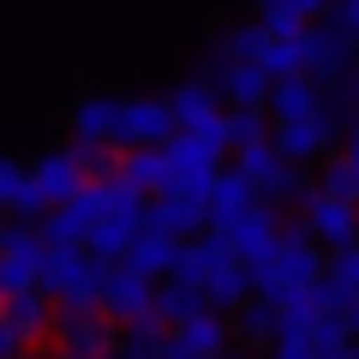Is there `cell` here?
<instances>
[{
  "mask_svg": "<svg viewBox=\"0 0 359 359\" xmlns=\"http://www.w3.org/2000/svg\"><path fill=\"white\" fill-rule=\"evenodd\" d=\"M269 132H276V150L287 162H311L335 144L341 114H335V102L323 96L318 78H287V84L269 90Z\"/></svg>",
  "mask_w": 359,
  "mask_h": 359,
  "instance_id": "6da1fadb",
  "label": "cell"
},
{
  "mask_svg": "<svg viewBox=\"0 0 359 359\" xmlns=\"http://www.w3.org/2000/svg\"><path fill=\"white\" fill-rule=\"evenodd\" d=\"M323 282L330 276H323V257H318V240L311 233H282L252 264V299H264V306H287V299L311 294Z\"/></svg>",
  "mask_w": 359,
  "mask_h": 359,
  "instance_id": "7a4b0ae2",
  "label": "cell"
},
{
  "mask_svg": "<svg viewBox=\"0 0 359 359\" xmlns=\"http://www.w3.org/2000/svg\"><path fill=\"white\" fill-rule=\"evenodd\" d=\"M180 282H192L210 306H240V299H252V264L222 233H198V240H186Z\"/></svg>",
  "mask_w": 359,
  "mask_h": 359,
  "instance_id": "3957f363",
  "label": "cell"
},
{
  "mask_svg": "<svg viewBox=\"0 0 359 359\" xmlns=\"http://www.w3.org/2000/svg\"><path fill=\"white\" fill-rule=\"evenodd\" d=\"M222 156H228V144H216V138H186V132H180V138L162 150V192H156V198L210 204V192H216V180H222Z\"/></svg>",
  "mask_w": 359,
  "mask_h": 359,
  "instance_id": "277c9868",
  "label": "cell"
},
{
  "mask_svg": "<svg viewBox=\"0 0 359 359\" xmlns=\"http://www.w3.org/2000/svg\"><path fill=\"white\" fill-rule=\"evenodd\" d=\"M108 269L96 252H84V245H54L48 240V269H42V294L54 299L60 311H96L102 306V282Z\"/></svg>",
  "mask_w": 359,
  "mask_h": 359,
  "instance_id": "5b68a950",
  "label": "cell"
},
{
  "mask_svg": "<svg viewBox=\"0 0 359 359\" xmlns=\"http://www.w3.org/2000/svg\"><path fill=\"white\" fill-rule=\"evenodd\" d=\"M42 269H48V233L36 222H13L0 240V287L6 294H36Z\"/></svg>",
  "mask_w": 359,
  "mask_h": 359,
  "instance_id": "8992f818",
  "label": "cell"
},
{
  "mask_svg": "<svg viewBox=\"0 0 359 359\" xmlns=\"http://www.w3.org/2000/svg\"><path fill=\"white\" fill-rule=\"evenodd\" d=\"M299 210H306V233L318 245H335V252L359 245V198H341L330 186H318V192H306Z\"/></svg>",
  "mask_w": 359,
  "mask_h": 359,
  "instance_id": "52a82bcc",
  "label": "cell"
},
{
  "mask_svg": "<svg viewBox=\"0 0 359 359\" xmlns=\"http://www.w3.org/2000/svg\"><path fill=\"white\" fill-rule=\"evenodd\" d=\"M180 138V120L168 96H126V120H120V150H168Z\"/></svg>",
  "mask_w": 359,
  "mask_h": 359,
  "instance_id": "ba28073f",
  "label": "cell"
},
{
  "mask_svg": "<svg viewBox=\"0 0 359 359\" xmlns=\"http://www.w3.org/2000/svg\"><path fill=\"white\" fill-rule=\"evenodd\" d=\"M54 341H60L66 359H108L120 347V335H114V318L96 306V311H60L54 318Z\"/></svg>",
  "mask_w": 359,
  "mask_h": 359,
  "instance_id": "9c48e42d",
  "label": "cell"
},
{
  "mask_svg": "<svg viewBox=\"0 0 359 359\" xmlns=\"http://www.w3.org/2000/svg\"><path fill=\"white\" fill-rule=\"evenodd\" d=\"M54 318L60 311H48V294H6V311H0V341H6V353H25L30 341H48L54 335Z\"/></svg>",
  "mask_w": 359,
  "mask_h": 359,
  "instance_id": "30bf717a",
  "label": "cell"
},
{
  "mask_svg": "<svg viewBox=\"0 0 359 359\" xmlns=\"http://www.w3.org/2000/svg\"><path fill=\"white\" fill-rule=\"evenodd\" d=\"M162 359H228V318L210 306V311H198L186 323H168Z\"/></svg>",
  "mask_w": 359,
  "mask_h": 359,
  "instance_id": "8fae6325",
  "label": "cell"
},
{
  "mask_svg": "<svg viewBox=\"0 0 359 359\" xmlns=\"http://www.w3.org/2000/svg\"><path fill=\"white\" fill-rule=\"evenodd\" d=\"M353 48H359V30L347 25L341 13L335 18H323V25H311L306 30V60H311V78H341L347 66H353Z\"/></svg>",
  "mask_w": 359,
  "mask_h": 359,
  "instance_id": "7c38bea8",
  "label": "cell"
},
{
  "mask_svg": "<svg viewBox=\"0 0 359 359\" xmlns=\"http://www.w3.org/2000/svg\"><path fill=\"white\" fill-rule=\"evenodd\" d=\"M156 294H162L156 282H144L138 269L114 264V269H108V282H102V311L126 330V323H138V318H156Z\"/></svg>",
  "mask_w": 359,
  "mask_h": 359,
  "instance_id": "4fadbf2b",
  "label": "cell"
},
{
  "mask_svg": "<svg viewBox=\"0 0 359 359\" xmlns=\"http://www.w3.org/2000/svg\"><path fill=\"white\" fill-rule=\"evenodd\" d=\"M216 90H222V102H228V108H257V102H269L276 78H269L257 60H233V54H216Z\"/></svg>",
  "mask_w": 359,
  "mask_h": 359,
  "instance_id": "5bb4252c",
  "label": "cell"
},
{
  "mask_svg": "<svg viewBox=\"0 0 359 359\" xmlns=\"http://www.w3.org/2000/svg\"><path fill=\"white\" fill-rule=\"evenodd\" d=\"M120 264H126V269H138V276H144V282H156V287H162V282H174V276H180V264H186V240H174V233H138V245H132V252L126 257H120Z\"/></svg>",
  "mask_w": 359,
  "mask_h": 359,
  "instance_id": "9a60e30c",
  "label": "cell"
},
{
  "mask_svg": "<svg viewBox=\"0 0 359 359\" xmlns=\"http://www.w3.org/2000/svg\"><path fill=\"white\" fill-rule=\"evenodd\" d=\"M257 204H269V198L257 192L252 180L240 174V168H228V174L216 180V192H210V233H228V228H240V222L252 216Z\"/></svg>",
  "mask_w": 359,
  "mask_h": 359,
  "instance_id": "2e32d148",
  "label": "cell"
},
{
  "mask_svg": "<svg viewBox=\"0 0 359 359\" xmlns=\"http://www.w3.org/2000/svg\"><path fill=\"white\" fill-rule=\"evenodd\" d=\"M120 120H126V102L120 96H84L72 114V132L84 150H114L120 144Z\"/></svg>",
  "mask_w": 359,
  "mask_h": 359,
  "instance_id": "e0dca14e",
  "label": "cell"
},
{
  "mask_svg": "<svg viewBox=\"0 0 359 359\" xmlns=\"http://www.w3.org/2000/svg\"><path fill=\"white\" fill-rule=\"evenodd\" d=\"M257 13H264L269 30H282V36H306L311 25H323L330 13V0H252Z\"/></svg>",
  "mask_w": 359,
  "mask_h": 359,
  "instance_id": "ac0fdd59",
  "label": "cell"
},
{
  "mask_svg": "<svg viewBox=\"0 0 359 359\" xmlns=\"http://www.w3.org/2000/svg\"><path fill=\"white\" fill-rule=\"evenodd\" d=\"M0 204L13 210V222H36V216H42L36 186H30V162H18V156L0 162Z\"/></svg>",
  "mask_w": 359,
  "mask_h": 359,
  "instance_id": "d6986e66",
  "label": "cell"
},
{
  "mask_svg": "<svg viewBox=\"0 0 359 359\" xmlns=\"http://www.w3.org/2000/svg\"><path fill=\"white\" fill-rule=\"evenodd\" d=\"M341 18H347L353 30H359V0H341Z\"/></svg>",
  "mask_w": 359,
  "mask_h": 359,
  "instance_id": "ffe728a7",
  "label": "cell"
},
{
  "mask_svg": "<svg viewBox=\"0 0 359 359\" xmlns=\"http://www.w3.org/2000/svg\"><path fill=\"white\" fill-rule=\"evenodd\" d=\"M353 96H359V66H353Z\"/></svg>",
  "mask_w": 359,
  "mask_h": 359,
  "instance_id": "44dd1931",
  "label": "cell"
},
{
  "mask_svg": "<svg viewBox=\"0 0 359 359\" xmlns=\"http://www.w3.org/2000/svg\"><path fill=\"white\" fill-rule=\"evenodd\" d=\"M228 359H245V353H228Z\"/></svg>",
  "mask_w": 359,
  "mask_h": 359,
  "instance_id": "7402d4cb",
  "label": "cell"
}]
</instances>
